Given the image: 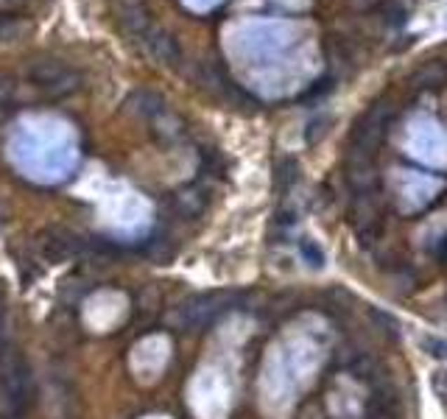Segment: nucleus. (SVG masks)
<instances>
[{
	"label": "nucleus",
	"instance_id": "nucleus-1",
	"mask_svg": "<svg viewBox=\"0 0 447 419\" xmlns=\"http://www.w3.org/2000/svg\"><path fill=\"white\" fill-rule=\"evenodd\" d=\"M3 375H0V394H3V406L11 417H22L31 403H34V380H31V369L22 361L20 352L8 350L3 358Z\"/></svg>",
	"mask_w": 447,
	"mask_h": 419
},
{
	"label": "nucleus",
	"instance_id": "nucleus-2",
	"mask_svg": "<svg viewBox=\"0 0 447 419\" xmlns=\"http://www.w3.org/2000/svg\"><path fill=\"white\" fill-rule=\"evenodd\" d=\"M28 78L34 81L36 90H42L48 98H64L73 95L81 84V76L76 70H70L67 64L56 62V59H42L34 62L28 70Z\"/></svg>",
	"mask_w": 447,
	"mask_h": 419
},
{
	"label": "nucleus",
	"instance_id": "nucleus-3",
	"mask_svg": "<svg viewBox=\"0 0 447 419\" xmlns=\"http://www.w3.org/2000/svg\"><path fill=\"white\" fill-rule=\"evenodd\" d=\"M39 246H42V254H45L50 263H62V260H67V257L84 252L87 243H84L78 235H73V232H67V229H62V226H53V229L45 232V240H39Z\"/></svg>",
	"mask_w": 447,
	"mask_h": 419
},
{
	"label": "nucleus",
	"instance_id": "nucleus-4",
	"mask_svg": "<svg viewBox=\"0 0 447 419\" xmlns=\"http://www.w3.org/2000/svg\"><path fill=\"white\" fill-rule=\"evenodd\" d=\"M140 42L146 45V50L157 59V62H163V64H168V67H177L179 62H182V50H179V45H177V39L168 34V31H163V28H149L143 36H140Z\"/></svg>",
	"mask_w": 447,
	"mask_h": 419
},
{
	"label": "nucleus",
	"instance_id": "nucleus-5",
	"mask_svg": "<svg viewBox=\"0 0 447 419\" xmlns=\"http://www.w3.org/2000/svg\"><path fill=\"white\" fill-rule=\"evenodd\" d=\"M123 112L140 118V121H160L165 118V98L151 90H135L123 101Z\"/></svg>",
	"mask_w": 447,
	"mask_h": 419
},
{
	"label": "nucleus",
	"instance_id": "nucleus-6",
	"mask_svg": "<svg viewBox=\"0 0 447 419\" xmlns=\"http://www.w3.org/2000/svg\"><path fill=\"white\" fill-rule=\"evenodd\" d=\"M322 48H324V59L330 62V76H336L338 67H350V64L355 62L352 42L344 39V36L330 34V36H324V45H322Z\"/></svg>",
	"mask_w": 447,
	"mask_h": 419
},
{
	"label": "nucleus",
	"instance_id": "nucleus-7",
	"mask_svg": "<svg viewBox=\"0 0 447 419\" xmlns=\"http://www.w3.org/2000/svg\"><path fill=\"white\" fill-rule=\"evenodd\" d=\"M447 81V67L442 59H431L425 64H420L414 73H411V84L420 87V90H431V87H442Z\"/></svg>",
	"mask_w": 447,
	"mask_h": 419
},
{
	"label": "nucleus",
	"instance_id": "nucleus-8",
	"mask_svg": "<svg viewBox=\"0 0 447 419\" xmlns=\"http://www.w3.org/2000/svg\"><path fill=\"white\" fill-rule=\"evenodd\" d=\"M380 17H383V25L392 28V31H400L408 22V11L403 8L400 0H386V6L380 8Z\"/></svg>",
	"mask_w": 447,
	"mask_h": 419
},
{
	"label": "nucleus",
	"instance_id": "nucleus-9",
	"mask_svg": "<svg viewBox=\"0 0 447 419\" xmlns=\"http://www.w3.org/2000/svg\"><path fill=\"white\" fill-rule=\"evenodd\" d=\"M299 179V163L294 157H282V163L277 165V188H282V193H288Z\"/></svg>",
	"mask_w": 447,
	"mask_h": 419
},
{
	"label": "nucleus",
	"instance_id": "nucleus-10",
	"mask_svg": "<svg viewBox=\"0 0 447 419\" xmlns=\"http://www.w3.org/2000/svg\"><path fill=\"white\" fill-rule=\"evenodd\" d=\"M123 20V25L135 34V36H143L149 28H151V22H149V17H146V11L140 8V6H132V8H126V14L121 17Z\"/></svg>",
	"mask_w": 447,
	"mask_h": 419
},
{
	"label": "nucleus",
	"instance_id": "nucleus-11",
	"mask_svg": "<svg viewBox=\"0 0 447 419\" xmlns=\"http://www.w3.org/2000/svg\"><path fill=\"white\" fill-rule=\"evenodd\" d=\"M333 90H336V76H330V73H327V76L316 78V81H313V84H310V87L299 95V101H322V98H324V95H330Z\"/></svg>",
	"mask_w": 447,
	"mask_h": 419
},
{
	"label": "nucleus",
	"instance_id": "nucleus-12",
	"mask_svg": "<svg viewBox=\"0 0 447 419\" xmlns=\"http://www.w3.org/2000/svg\"><path fill=\"white\" fill-rule=\"evenodd\" d=\"M302 257L308 260V263H313V266H322L324 263V254H322V249L313 243V240H302Z\"/></svg>",
	"mask_w": 447,
	"mask_h": 419
},
{
	"label": "nucleus",
	"instance_id": "nucleus-13",
	"mask_svg": "<svg viewBox=\"0 0 447 419\" xmlns=\"http://www.w3.org/2000/svg\"><path fill=\"white\" fill-rule=\"evenodd\" d=\"M347 3L352 11H361V14H372V11L380 14V8L386 6V0H347Z\"/></svg>",
	"mask_w": 447,
	"mask_h": 419
},
{
	"label": "nucleus",
	"instance_id": "nucleus-14",
	"mask_svg": "<svg viewBox=\"0 0 447 419\" xmlns=\"http://www.w3.org/2000/svg\"><path fill=\"white\" fill-rule=\"evenodd\" d=\"M324 126H327V118L313 121V123L308 126V132H305V140H308V143H316L322 135H327V129H324Z\"/></svg>",
	"mask_w": 447,
	"mask_h": 419
},
{
	"label": "nucleus",
	"instance_id": "nucleus-15",
	"mask_svg": "<svg viewBox=\"0 0 447 419\" xmlns=\"http://www.w3.org/2000/svg\"><path fill=\"white\" fill-rule=\"evenodd\" d=\"M20 34V25L11 17H0V39H11Z\"/></svg>",
	"mask_w": 447,
	"mask_h": 419
},
{
	"label": "nucleus",
	"instance_id": "nucleus-16",
	"mask_svg": "<svg viewBox=\"0 0 447 419\" xmlns=\"http://www.w3.org/2000/svg\"><path fill=\"white\" fill-rule=\"evenodd\" d=\"M8 352V341H6V330H3V299H0V358Z\"/></svg>",
	"mask_w": 447,
	"mask_h": 419
},
{
	"label": "nucleus",
	"instance_id": "nucleus-17",
	"mask_svg": "<svg viewBox=\"0 0 447 419\" xmlns=\"http://www.w3.org/2000/svg\"><path fill=\"white\" fill-rule=\"evenodd\" d=\"M442 257L447 260V238H445V243H442Z\"/></svg>",
	"mask_w": 447,
	"mask_h": 419
}]
</instances>
